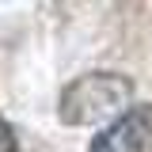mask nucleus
<instances>
[{
    "mask_svg": "<svg viewBox=\"0 0 152 152\" xmlns=\"http://www.w3.org/2000/svg\"><path fill=\"white\" fill-rule=\"evenodd\" d=\"M129 95H133L129 80H122L114 72H91L65 88L61 103H57V114L69 126H95V122H107L114 114H122Z\"/></svg>",
    "mask_w": 152,
    "mask_h": 152,
    "instance_id": "1",
    "label": "nucleus"
},
{
    "mask_svg": "<svg viewBox=\"0 0 152 152\" xmlns=\"http://www.w3.org/2000/svg\"><path fill=\"white\" fill-rule=\"evenodd\" d=\"M148 129H152V114L145 110V107H133V110H126L114 126H107V129L99 133L88 152H145Z\"/></svg>",
    "mask_w": 152,
    "mask_h": 152,
    "instance_id": "2",
    "label": "nucleus"
},
{
    "mask_svg": "<svg viewBox=\"0 0 152 152\" xmlns=\"http://www.w3.org/2000/svg\"><path fill=\"white\" fill-rule=\"evenodd\" d=\"M0 152H15V133L4 118H0Z\"/></svg>",
    "mask_w": 152,
    "mask_h": 152,
    "instance_id": "3",
    "label": "nucleus"
}]
</instances>
